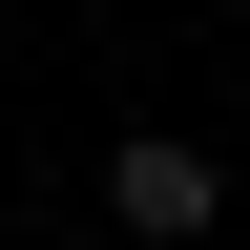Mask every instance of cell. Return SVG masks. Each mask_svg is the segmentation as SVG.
I'll return each instance as SVG.
<instances>
[{"mask_svg": "<svg viewBox=\"0 0 250 250\" xmlns=\"http://www.w3.org/2000/svg\"><path fill=\"white\" fill-rule=\"evenodd\" d=\"M208 208H229V167H208L188 125H146V146H104V229H125V250H208Z\"/></svg>", "mask_w": 250, "mask_h": 250, "instance_id": "6da1fadb", "label": "cell"}]
</instances>
